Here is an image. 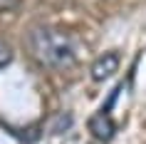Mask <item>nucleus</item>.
I'll return each instance as SVG.
<instances>
[{"mask_svg":"<svg viewBox=\"0 0 146 144\" xmlns=\"http://www.w3.org/2000/svg\"><path fill=\"white\" fill-rule=\"evenodd\" d=\"M27 50L47 70H67L79 60L74 35L54 25H40L27 32Z\"/></svg>","mask_w":146,"mask_h":144,"instance_id":"obj_1","label":"nucleus"},{"mask_svg":"<svg viewBox=\"0 0 146 144\" xmlns=\"http://www.w3.org/2000/svg\"><path fill=\"white\" fill-rule=\"evenodd\" d=\"M10 62H13V47L5 40H0V70H5Z\"/></svg>","mask_w":146,"mask_h":144,"instance_id":"obj_4","label":"nucleus"},{"mask_svg":"<svg viewBox=\"0 0 146 144\" xmlns=\"http://www.w3.org/2000/svg\"><path fill=\"white\" fill-rule=\"evenodd\" d=\"M119 60H121L119 52H104V55H99V57L94 60V65H92V80H94V82H104V80H109V77L119 70Z\"/></svg>","mask_w":146,"mask_h":144,"instance_id":"obj_3","label":"nucleus"},{"mask_svg":"<svg viewBox=\"0 0 146 144\" xmlns=\"http://www.w3.org/2000/svg\"><path fill=\"white\" fill-rule=\"evenodd\" d=\"M23 0H0V13H15Z\"/></svg>","mask_w":146,"mask_h":144,"instance_id":"obj_5","label":"nucleus"},{"mask_svg":"<svg viewBox=\"0 0 146 144\" xmlns=\"http://www.w3.org/2000/svg\"><path fill=\"white\" fill-rule=\"evenodd\" d=\"M111 102H114V94L109 97V102L102 107L99 112H94L89 117V132H92L99 142H109L111 137L116 134V122L111 117Z\"/></svg>","mask_w":146,"mask_h":144,"instance_id":"obj_2","label":"nucleus"}]
</instances>
